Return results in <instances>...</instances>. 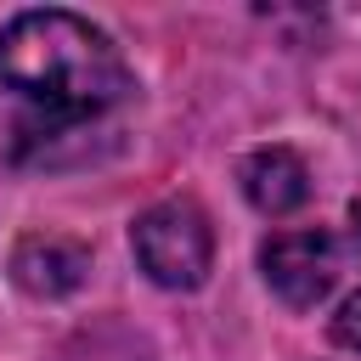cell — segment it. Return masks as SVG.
Here are the masks:
<instances>
[{
  "label": "cell",
  "instance_id": "cell-5",
  "mask_svg": "<svg viewBox=\"0 0 361 361\" xmlns=\"http://www.w3.org/2000/svg\"><path fill=\"white\" fill-rule=\"evenodd\" d=\"M85 271H90V254L79 243H68V237H23L17 254H11V276L28 293H45V299L79 288Z\"/></svg>",
  "mask_w": 361,
  "mask_h": 361
},
{
  "label": "cell",
  "instance_id": "cell-7",
  "mask_svg": "<svg viewBox=\"0 0 361 361\" xmlns=\"http://www.w3.org/2000/svg\"><path fill=\"white\" fill-rule=\"evenodd\" d=\"M350 220H355V243H361V203H355V209H350Z\"/></svg>",
  "mask_w": 361,
  "mask_h": 361
},
{
  "label": "cell",
  "instance_id": "cell-1",
  "mask_svg": "<svg viewBox=\"0 0 361 361\" xmlns=\"http://www.w3.org/2000/svg\"><path fill=\"white\" fill-rule=\"evenodd\" d=\"M135 73L79 11H23L0 28V158L68 169L118 141Z\"/></svg>",
  "mask_w": 361,
  "mask_h": 361
},
{
  "label": "cell",
  "instance_id": "cell-3",
  "mask_svg": "<svg viewBox=\"0 0 361 361\" xmlns=\"http://www.w3.org/2000/svg\"><path fill=\"white\" fill-rule=\"evenodd\" d=\"M259 265H265V282L288 299V305H322L327 288L338 282V243L327 231H276L265 248H259Z\"/></svg>",
  "mask_w": 361,
  "mask_h": 361
},
{
  "label": "cell",
  "instance_id": "cell-4",
  "mask_svg": "<svg viewBox=\"0 0 361 361\" xmlns=\"http://www.w3.org/2000/svg\"><path fill=\"white\" fill-rule=\"evenodd\" d=\"M243 192H248V203L259 214L282 220V214H293L310 197V169L288 147H259V152L243 158Z\"/></svg>",
  "mask_w": 361,
  "mask_h": 361
},
{
  "label": "cell",
  "instance_id": "cell-2",
  "mask_svg": "<svg viewBox=\"0 0 361 361\" xmlns=\"http://www.w3.org/2000/svg\"><path fill=\"white\" fill-rule=\"evenodd\" d=\"M135 259L158 288H197L214 265V231L209 214L192 197H164L130 226Z\"/></svg>",
  "mask_w": 361,
  "mask_h": 361
},
{
  "label": "cell",
  "instance_id": "cell-6",
  "mask_svg": "<svg viewBox=\"0 0 361 361\" xmlns=\"http://www.w3.org/2000/svg\"><path fill=\"white\" fill-rule=\"evenodd\" d=\"M333 338L350 344V350H361V288L338 305V316H333Z\"/></svg>",
  "mask_w": 361,
  "mask_h": 361
}]
</instances>
